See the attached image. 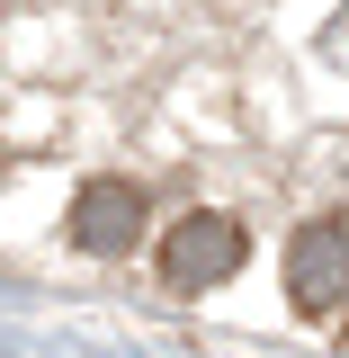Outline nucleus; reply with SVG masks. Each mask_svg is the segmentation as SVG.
<instances>
[{
	"label": "nucleus",
	"instance_id": "1",
	"mask_svg": "<svg viewBox=\"0 0 349 358\" xmlns=\"http://www.w3.org/2000/svg\"><path fill=\"white\" fill-rule=\"evenodd\" d=\"M287 305L322 331H349V215H313L287 242Z\"/></svg>",
	"mask_w": 349,
	"mask_h": 358
},
{
	"label": "nucleus",
	"instance_id": "2",
	"mask_svg": "<svg viewBox=\"0 0 349 358\" xmlns=\"http://www.w3.org/2000/svg\"><path fill=\"white\" fill-rule=\"evenodd\" d=\"M251 260V242H242V224L233 215H215V206H197V215H179L171 233H162V278L171 287H224L233 268Z\"/></svg>",
	"mask_w": 349,
	"mask_h": 358
},
{
	"label": "nucleus",
	"instance_id": "3",
	"mask_svg": "<svg viewBox=\"0 0 349 358\" xmlns=\"http://www.w3.org/2000/svg\"><path fill=\"white\" fill-rule=\"evenodd\" d=\"M72 242L99 251V260H117L143 242V188L134 179H90L81 197H72Z\"/></svg>",
	"mask_w": 349,
	"mask_h": 358
}]
</instances>
